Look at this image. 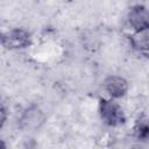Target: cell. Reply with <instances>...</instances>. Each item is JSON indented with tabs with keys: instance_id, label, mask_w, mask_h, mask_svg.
<instances>
[{
	"instance_id": "1",
	"label": "cell",
	"mask_w": 149,
	"mask_h": 149,
	"mask_svg": "<svg viewBox=\"0 0 149 149\" xmlns=\"http://www.w3.org/2000/svg\"><path fill=\"white\" fill-rule=\"evenodd\" d=\"M99 114L102 122L112 128L123 126L127 121L121 105L116 101V99H112L109 97L99 99Z\"/></svg>"
},
{
	"instance_id": "2",
	"label": "cell",
	"mask_w": 149,
	"mask_h": 149,
	"mask_svg": "<svg viewBox=\"0 0 149 149\" xmlns=\"http://www.w3.org/2000/svg\"><path fill=\"white\" fill-rule=\"evenodd\" d=\"M33 43L31 34L23 28H13L2 34L1 44L7 50H22Z\"/></svg>"
},
{
	"instance_id": "3",
	"label": "cell",
	"mask_w": 149,
	"mask_h": 149,
	"mask_svg": "<svg viewBox=\"0 0 149 149\" xmlns=\"http://www.w3.org/2000/svg\"><path fill=\"white\" fill-rule=\"evenodd\" d=\"M47 115L44 112L36 105L31 104L23 109L19 118V127L24 132H36L45 122Z\"/></svg>"
},
{
	"instance_id": "4",
	"label": "cell",
	"mask_w": 149,
	"mask_h": 149,
	"mask_svg": "<svg viewBox=\"0 0 149 149\" xmlns=\"http://www.w3.org/2000/svg\"><path fill=\"white\" fill-rule=\"evenodd\" d=\"M102 87L109 98L118 100L127 94L129 85L125 77L119 74H112L105 78L102 83Z\"/></svg>"
},
{
	"instance_id": "5",
	"label": "cell",
	"mask_w": 149,
	"mask_h": 149,
	"mask_svg": "<svg viewBox=\"0 0 149 149\" xmlns=\"http://www.w3.org/2000/svg\"><path fill=\"white\" fill-rule=\"evenodd\" d=\"M127 21L133 31L149 27V10L143 5H134L129 8Z\"/></svg>"
},
{
	"instance_id": "6",
	"label": "cell",
	"mask_w": 149,
	"mask_h": 149,
	"mask_svg": "<svg viewBox=\"0 0 149 149\" xmlns=\"http://www.w3.org/2000/svg\"><path fill=\"white\" fill-rule=\"evenodd\" d=\"M129 43L135 51L149 57V27L134 30L129 36Z\"/></svg>"
},
{
	"instance_id": "7",
	"label": "cell",
	"mask_w": 149,
	"mask_h": 149,
	"mask_svg": "<svg viewBox=\"0 0 149 149\" xmlns=\"http://www.w3.org/2000/svg\"><path fill=\"white\" fill-rule=\"evenodd\" d=\"M134 134H135V137L140 141L149 140V125L144 122L136 125V127L134 128Z\"/></svg>"
},
{
	"instance_id": "8",
	"label": "cell",
	"mask_w": 149,
	"mask_h": 149,
	"mask_svg": "<svg viewBox=\"0 0 149 149\" xmlns=\"http://www.w3.org/2000/svg\"><path fill=\"white\" fill-rule=\"evenodd\" d=\"M0 121H1V123H0V128H2L3 126H5V122L7 121V108H6V106L2 104L1 105V108H0Z\"/></svg>"
}]
</instances>
